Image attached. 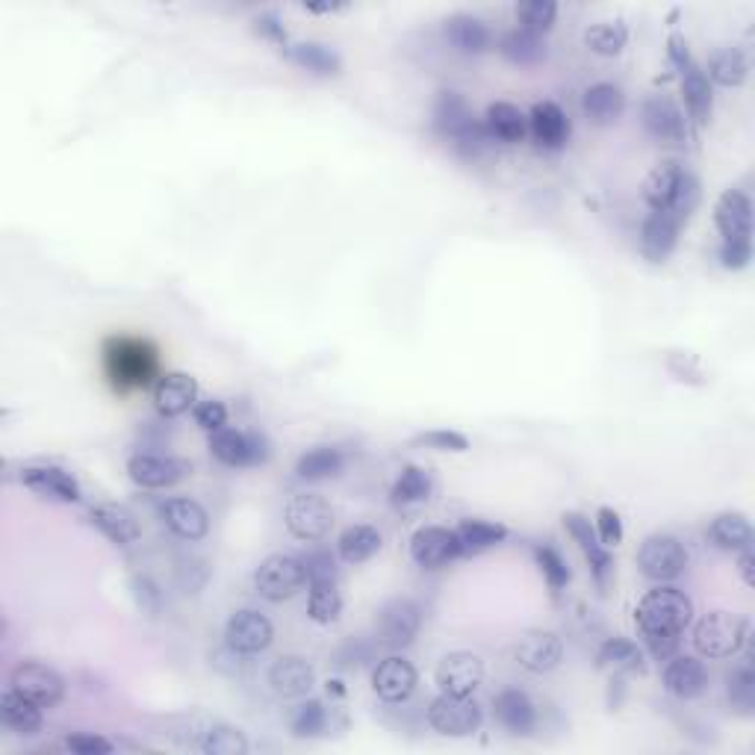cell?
<instances>
[{
    "instance_id": "9f6ffc18",
    "label": "cell",
    "mask_w": 755,
    "mask_h": 755,
    "mask_svg": "<svg viewBox=\"0 0 755 755\" xmlns=\"http://www.w3.org/2000/svg\"><path fill=\"white\" fill-rule=\"evenodd\" d=\"M192 416H195L198 425H201L204 431H210V434L228 425V407H224V402H219V399H204V402H195Z\"/></svg>"
},
{
    "instance_id": "f1b7e54d",
    "label": "cell",
    "mask_w": 755,
    "mask_h": 755,
    "mask_svg": "<svg viewBox=\"0 0 755 755\" xmlns=\"http://www.w3.org/2000/svg\"><path fill=\"white\" fill-rule=\"evenodd\" d=\"M484 130L493 142H502V145H516L523 142L525 133H528V115H525L520 107L507 101L490 103L487 112H484Z\"/></svg>"
},
{
    "instance_id": "ee69618b",
    "label": "cell",
    "mask_w": 755,
    "mask_h": 755,
    "mask_svg": "<svg viewBox=\"0 0 755 755\" xmlns=\"http://www.w3.org/2000/svg\"><path fill=\"white\" fill-rule=\"evenodd\" d=\"M747 74L749 62L747 57H744V51H738V48H723V51H717L712 60H708V74H705V78L712 80V83H717V87L735 89L747 80Z\"/></svg>"
},
{
    "instance_id": "603a6c76",
    "label": "cell",
    "mask_w": 755,
    "mask_h": 755,
    "mask_svg": "<svg viewBox=\"0 0 755 755\" xmlns=\"http://www.w3.org/2000/svg\"><path fill=\"white\" fill-rule=\"evenodd\" d=\"M664 687L676 699H696L708 687V670L694 655H673L664 667Z\"/></svg>"
},
{
    "instance_id": "7c38bea8",
    "label": "cell",
    "mask_w": 755,
    "mask_h": 755,
    "mask_svg": "<svg viewBox=\"0 0 755 755\" xmlns=\"http://www.w3.org/2000/svg\"><path fill=\"white\" fill-rule=\"evenodd\" d=\"M422 611L413 600H390L384 608L378 611V644L390 650H404L420 635Z\"/></svg>"
},
{
    "instance_id": "681fc988",
    "label": "cell",
    "mask_w": 755,
    "mask_h": 755,
    "mask_svg": "<svg viewBox=\"0 0 755 755\" xmlns=\"http://www.w3.org/2000/svg\"><path fill=\"white\" fill-rule=\"evenodd\" d=\"M328 726V712L325 705L319 703V699H304V703L292 712V721H290V729L295 738H316V735H322Z\"/></svg>"
},
{
    "instance_id": "ab89813d",
    "label": "cell",
    "mask_w": 755,
    "mask_h": 755,
    "mask_svg": "<svg viewBox=\"0 0 755 755\" xmlns=\"http://www.w3.org/2000/svg\"><path fill=\"white\" fill-rule=\"evenodd\" d=\"M286 57H290L299 69L313 71V74H322V78H334L343 69V62L336 57L331 48L319 42H299L286 48Z\"/></svg>"
},
{
    "instance_id": "52a82bcc",
    "label": "cell",
    "mask_w": 755,
    "mask_h": 755,
    "mask_svg": "<svg viewBox=\"0 0 755 755\" xmlns=\"http://www.w3.org/2000/svg\"><path fill=\"white\" fill-rule=\"evenodd\" d=\"M210 455L224 466L233 470H245V466H258L269 457V443L258 431H240V429H219L210 434Z\"/></svg>"
},
{
    "instance_id": "4dcf8cb0",
    "label": "cell",
    "mask_w": 755,
    "mask_h": 755,
    "mask_svg": "<svg viewBox=\"0 0 755 755\" xmlns=\"http://www.w3.org/2000/svg\"><path fill=\"white\" fill-rule=\"evenodd\" d=\"M89 523H92L107 541L115 543V546L137 543L139 534H142L137 516L121 505H94L92 511H89Z\"/></svg>"
},
{
    "instance_id": "f546056e",
    "label": "cell",
    "mask_w": 755,
    "mask_h": 755,
    "mask_svg": "<svg viewBox=\"0 0 755 755\" xmlns=\"http://www.w3.org/2000/svg\"><path fill=\"white\" fill-rule=\"evenodd\" d=\"M496 708V721L514 735H528L537 723V712H534L532 696L520 691V687H505L502 694L493 699Z\"/></svg>"
},
{
    "instance_id": "7402d4cb",
    "label": "cell",
    "mask_w": 755,
    "mask_h": 755,
    "mask_svg": "<svg viewBox=\"0 0 755 755\" xmlns=\"http://www.w3.org/2000/svg\"><path fill=\"white\" fill-rule=\"evenodd\" d=\"M160 520L172 534H178L181 541H201L210 532V516L195 499H165L160 505Z\"/></svg>"
},
{
    "instance_id": "6da1fadb",
    "label": "cell",
    "mask_w": 755,
    "mask_h": 755,
    "mask_svg": "<svg viewBox=\"0 0 755 755\" xmlns=\"http://www.w3.org/2000/svg\"><path fill=\"white\" fill-rule=\"evenodd\" d=\"M103 372L119 393L145 390L160 378V358L142 336H110L103 343Z\"/></svg>"
},
{
    "instance_id": "db71d44e",
    "label": "cell",
    "mask_w": 755,
    "mask_h": 755,
    "mask_svg": "<svg viewBox=\"0 0 755 755\" xmlns=\"http://www.w3.org/2000/svg\"><path fill=\"white\" fill-rule=\"evenodd\" d=\"M420 446L437 449V452H466L470 449V440L461 434V431H449V429H437V431H425L416 437Z\"/></svg>"
},
{
    "instance_id": "5b68a950",
    "label": "cell",
    "mask_w": 755,
    "mask_h": 755,
    "mask_svg": "<svg viewBox=\"0 0 755 755\" xmlns=\"http://www.w3.org/2000/svg\"><path fill=\"white\" fill-rule=\"evenodd\" d=\"M670 60L678 69V83H682V94H685V107L691 112V119H696V124H708L714 110L712 80L705 78V71L696 66L682 36L670 39Z\"/></svg>"
},
{
    "instance_id": "b9f144b4",
    "label": "cell",
    "mask_w": 755,
    "mask_h": 755,
    "mask_svg": "<svg viewBox=\"0 0 755 755\" xmlns=\"http://www.w3.org/2000/svg\"><path fill=\"white\" fill-rule=\"evenodd\" d=\"M499 51L507 62L514 66H537V62L546 60V44H543V36L525 33V30H511L499 39Z\"/></svg>"
},
{
    "instance_id": "f907efd6",
    "label": "cell",
    "mask_w": 755,
    "mask_h": 755,
    "mask_svg": "<svg viewBox=\"0 0 755 755\" xmlns=\"http://www.w3.org/2000/svg\"><path fill=\"white\" fill-rule=\"evenodd\" d=\"M729 703L732 708L744 717H749L755 708V673L749 664H741L729 676Z\"/></svg>"
},
{
    "instance_id": "9c48e42d",
    "label": "cell",
    "mask_w": 755,
    "mask_h": 755,
    "mask_svg": "<svg viewBox=\"0 0 755 755\" xmlns=\"http://www.w3.org/2000/svg\"><path fill=\"white\" fill-rule=\"evenodd\" d=\"M308 582L304 564L295 555H269L254 573V591L269 602H283L301 591Z\"/></svg>"
},
{
    "instance_id": "7dc6e473",
    "label": "cell",
    "mask_w": 755,
    "mask_h": 755,
    "mask_svg": "<svg viewBox=\"0 0 755 755\" xmlns=\"http://www.w3.org/2000/svg\"><path fill=\"white\" fill-rule=\"evenodd\" d=\"M626 39L628 30L623 27V21H602V24H593L584 33V44L593 53H600V57H617L626 48Z\"/></svg>"
},
{
    "instance_id": "83f0119b",
    "label": "cell",
    "mask_w": 755,
    "mask_h": 755,
    "mask_svg": "<svg viewBox=\"0 0 755 755\" xmlns=\"http://www.w3.org/2000/svg\"><path fill=\"white\" fill-rule=\"evenodd\" d=\"M313 682H316V673H313V667L301 655H283L269 670V685L283 699L308 696Z\"/></svg>"
},
{
    "instance_id": "11a10c76",
    "label": "cell",
    "mask_w": 755,
    "mask_h": 755,
    "mask_svg": "<svg viewBox=\"0 0 755 755\" xmlns=\"http://www.w3.org/2000/svg\"><path fill=\"white\" fill-rule=\"evenodd\" d=\"M593 528L600 534L602 546H620L623 543V520L614 507H600L596 511V520H593Z\"/></svg>"
},
{
    "instance_id": "6f0895ef",
    "label": "cell",
    "mask_w": 755,
    "mask_h": 755,
    "mask_svg": "<svg viewBox=\"0 0 755 755\" xmlns=\"http://www.w3.org/2000/svg\"><path fill=\"white\" fill-rule=\"evenodd\" d=\"M66 749L78 755H110L112 744L107 738H98V735L78 732V735H69V738H66Z\"/></svg>"
},
{
    "instance_id": "e575fe53",
    "label": "cell",
    "mask_w": 755,
    "mask_h": 755,
    "mask_svg": "<svg viewBox=\"0 0 755 755\" xmlns=\"http://www.w3.org/2000/svg\"><path fill=\"white\" fill-rule=\"evenodd\" d=\"M708 541L717 546V550L726 552H741L753 546V525L744 514L738 511H723L708 523Z\"/></svg>"
},
{
    "instance_id": "816d5d0a",
    "label": "cell",
    "mask_w": 755,
    "mask_h": 755,
    "mask_svg": "<svg viewBox=\"0 0 755 755\" xmlns=\"http://www.w3.org/2000/svg\"><path fill=\"white\" fill-rule=\"evenodd\" d=\"M534 561L541 566L543 578H546V584H550L552 591H564L566 584H570V566L561 558L558 550H552L546 543H543V546H534Z\"/></svg>"
},
{
    "instance_id": "cb8c5ba5",
    "label": "cell",
    "mask_w": 755,
    "mask_h": 755,
    "mask_svg": "<svg viewBox=\"0 0 755 755\" xmlns=\"http://www.w3.org/2000/svg\"><path fill=\"white\" fill-rule=\"evenodd\" d=\"M198 399V381L187 372H165L157 378L154 384V407L163 416H181V413L192 411Z\"/></svg>"
},
{
    "instance_id": "ac0fdd59",
    "label": "cell",
    "mask_w": 755,
    "mask_h": 755,
    "mask_svg": "<svg viewBox=\"0 0 755 755\" xmlns=\"http://www.w3.org/2000/svg\"><path fill=\"white\" fill-rule=\"evenodd\" d=\"M420 685L416 667L402 655H386L378 661L375 673H372V687L384 703H404Z\"/></svg>"
},
{
    "instance_id": "f6af8a7d",
    "label": "cell",
    "mask_w": 755,
    "mask_h": 755,
    "mask_svg": "<svg viewBox=\"0 0 755 755\" xmlns=\"http://www.w3.org/2000/svg\"><path fill=\"white\" fill-rule=\"evenodd\" d=\"M308 614L319 626H331L340 611H343V596L336 591V582H310L308 584Z\"/></svg>"
},
{
    "instance_id": "484cf974",
    "label": "cell",
    "mask_w": 755,
    "mask_h": 755,
    "mask_svg": "<svg viewBox=\"0 0 755 755\" xmlns=\"http://www.w3.org/2000/svg\"><path fill=\"white\" fill-rule=\"evenodd\" d=\"M528 133L546 151H561L570 139V119L558 103L541 101L528 112Z\"/></svg>"
},
{
    "instance_id": "d590c367",
    "label": "cell",
    "mask_w": 755,
    "mask_h": 755,
    "mask_svg": "<svg viewBox=\"0 0 755 755\" xmlns=\"http://www.w3.org/2000/svg\"><path fill=\"white\" fill-rule=\"evenodd\" d=\"M446 39L455 44L461 53H484L493 48V33L490 27L475 16H452L446 21Z\"/></svg>"
},
{
    "instance_id": "c3c4849f",
    "label": "cell",
    "mask_w": 755,
    "mask_h": 755,
    "mask_svg": "<svg viewBox=\"0 0 755 755\" xmlns=\"http://www.w3.org/2000/svg\"><path fill=\"white\" fill-rule=\"evenodd\" d=\"M555 18H558V3H552V0H525V3H516V21H520V30H525V33H550Z\"/></svg>"
},
{
    "instance_id": "74e56055",
    "label": "cell",
    "mask_w": 755,
    "mask_h": 755,
    "mask_svg": "<svg viewBox=\"0 0 755 755\" xmlns=\"http://www.w3.org/2000/svg\"><path fill=\"white\" fill-rule=\"evenodd\" d=\"M384 546V537L378 532L375 525H349L340 541H336V552L345 564H363L370 561L372 555H378Z\"/></svg>"
},
{
    "instance_id": "e0dca14e",
    "label": "cell",
    "mask_w": 755,
    "mask_h": 755,
    "mask_svg": "<svg viewBox=\"0 0 755 755\" xmlns=\"http://www.w3.org/2000/svg\"><path fill=\"white\" fill-rule=\"evenodd\" d=\"M714 224L723 242H753V201L741 189H726L714 204Z\"/></svg>"
},
{
    "instance_id": "4316f807",
    "label": "cell",
    "mask_w": 755,
    "mask_h": 755,
    "mask_svg": "<svg viewBox=\"0 0 755 755\" xmlns=\"http://www.w3.org/2000/svg\"><path fill=\"white\" fill-rule=\"evenodd\" d=\"M561 520H564L566 534H570V537L578 543V550L584 552V558L591 561L593 575H596L600 582H605V575H608V570H611V552H608V546H602L600 534H596L591 520H587L584 514H578V511H566Z\"/></svg>"
},
{
    "instance_id": "f35d334b",
    "label": "cell",
    "mask_w": 755,
    "mask_h": 755,
    "mask_svg": "<svg viewBox=\"0 0 755 755\" xmlns=\"http://www.w3.org/2000/svg\"><path fill=\"white\" fill-rule=\"evenodd\" d=\"M455 534L461 543V555H479L505 541L507 528L502 523H490V520H464Z\"/></svg>"
},
{
    "instance_id": "9a60e30c",
    "label": "cell",
    "mask_w": 755,
    "mask_h": 755,
    "mask_svg": "<svg viewBox=\"0 0 755 755\" xmlns=\"http://www.w3.org/2000/svg\"><path fill=\"white\" fill-rule=\"evenodd\" d=\"M192 466L181 457L160 455V452H139L128 461V475L133 479V484L145 490H163L178 484L181 479H187Z\"/></svg>"
},
{
    "instance_id": "bcb514c9",
    "label": "cell",
    "mask_w": 755,
    "mask_h": 755,
    "mask_svg": "<svg viewBox=\"0 0 755 755\" xmlns=\"http://www.w3.org/2000/svg\"><path fill=\"white\" fill-rule=\"evenodd\" d=\"M393 502L395 505H420L429 502L431 496V475L422 466H404L402 475L393 484Z\"/></svg>"
},
{
    "instance_id": "8d00e7d4",
    "label": "cell",
    "mask_w": 755,
    "mask_h": 755,
    "mask_svg": "<svg viewBox=\"0 0 755 755\" xmlns=\"http://www.w3.org/2000/svg\"><path fill=\"white\" fill-rule=\"evenodd\" d=\"M596 667L605 673H644V653L628 637H608L596 653Z\"/></svg>"
},
{
    "instance_id": "7a4b0ae2",
    "label": "cell",
    "mask_w": 755,
    "mask_h": 755,
    "mask_svg": "<svg viewBox=\"0 0 755 755\" xmlns=\"http://www.w3.org/2000/svg\"><path fill=\"white\" fill-rule=\"evenodd\" d=\"M434 128L443 139L466 157H479L493 142L484 130V121L472 115L470 103L457 92H440L434 103Z\"/></svg>"
},
{
    "instance_id": "f5cc1de1",
    "label": "cell",
    "mask_w": 755,
    "mask_h": 755,
    "mask_svg": "<svg viewBox=\"0 0 755 755\" xmlns=\"http://www.w3.org/2000/svg\"><path fill=\"white\" fill-rule=\"evenodd\" d=\"M301 564H304V575L310 582H336V561L328 550H310L301 555Z\"/></svg>"
},
{
    "instance_id": "d6a6232c",
    "label": "cell",
    "mask_w": 755,
    "mask_h": 755,
    "mask_svg": "<svg viewBox=\"0 0 755 755\" xmlns=\"http://www.w3.org/2000/svg\"><path fill=\"white\" fill-rule=\"evenodd\" d=\"M582 110L593 124L608 128V124H614V121L623 115V110H626V94H623L620 87H614V83H593V87L584 92Z\"/></svg>"
},
{
    "instance_id": "44dd1931",
    "label": "cell",
    "mask_w": 755,
    "mask_h": 755,
    "mask_svg": "<svg viewBox=\"0 0 755 755\" xmlns=\"http://www.w3.org/2000/svg\"><path fill=\"white\" fill-rule=\"evenodd\" d=\"M516 664L528 673H550L561 664L564 658V644L555 632H543V628H534V632H525L520 641H516Z\"/></svg>"
},
{
    "instance_id": "1f68e13d",
    "label": "cell",
    "mask_w": 755,
    "mask_h": 755,
    "mask_svg": "<svg viewBox=\"0 0 755 755\" xmlns=\"http://www.w3.org/2000/svg\"><path fill=\"white\" fill-rule=\"evenodd\" d=\"M685 172L687 169H682L676 160H664V163H658L653 172L646 174L644 187H641V195H644V201L650 204L653 213L667 210V207L673 204V198H676L678 187H682Z\"/></svg>"
},
{
    "instance_id": "5bb4252c",
    "label": "cell",
    "mask_w": 755,
    "mask_h": 755,
    "mask_svg": "<svg viewBox=\"0 0 755 755\" xmlns=\"http://www.w3.org/2000/svg\"><path fill=\"white\" fill-rule=\"evenodd\" d=\"M644 128L646 133L661 142V145H685L687 139V121L685 112L670 94H653L644 101Z\"/></svg>"
},
{
    "instance_id": "2e32d148",
    "label": "cell",
    "mask_w": 755,
    "mask_h": 755,
    "mask_svg": "<svg viewBox=\"0 0 755 755\" xmlns=\"http://www.w3.org/2000/svg\"><path fill=\"white\" fill-rule=\"evenodd\" d=\"M440 694L472 696L484 682V661L475 653H449L434 673Z\"/></svg>"
},
{
    "instance_id": "91938a15",
    "label": "cell",
    "mask_w": 755,
    "mask_h": 755,
    "mask_svg": "<svg viewBox=\"0 0 755 755\" xmlns=\"http://www.w3.org/2000/svg\"><path fill=\"white\" fill-rule=\"evenodd\" d=\"M336 658H340L336 661L340 667H363L366 661H372V646L363 644V641H349Z\"/></svg>"
},
{
    "instance_id": "836d02e7",
    "label": "cell",
    "mask_w": 755,
    "mask_h": 755,
    "mask_svg": "<svg viewBox=\"0 0 755 755\" xmlns=\"http://www.w3.org/2000/svg\"><path fill=\"white\" fill-rule=\"evenodd\" d=\"M0 721H3L7 729L18 732V735H36L42 729V705L30 703L27 696L7 687L0 694Z\"/></svg>"
},
{
    "instance_id": "d6986e66",
    "label": "cell",
    "mask_w": 755,
    "mask_h": 755,
    "mask_svg": "<svg viewBox=\"0 0 755 755\" xmlns=\"http://www.w3.org/2000/svg\"><path fill=\"white\" fill-rule=\"evenodd\" d=\"M461 555V543H457L455 528H443V525H425L411 537V558L425 570H437L446 566Z\"/></svg>"
},
{
    "instance_id": "30bf717a",
    "label": "cell",
    "mask_w": 755,
    "mask_h": 755,
    "mask_svg": "<svg viewBox=\"0 0 755 755\" xmlns=\"http://www.w3.org/2000/svg\"><path fill=\"white\" fill-rule=\"evenodd\" d=\"M637 566L641 573L650 578V582H673L678 575L685 573L687 566V552L685 546L670 537V534H653L641 543V552H637Z\"/></svg>"
},
{
    "instance_id": "7bdbcfd3",
    "label": "cell",
    "mask_w": 755,
    "mask_h": 755,
    "mask_svg": "<svg viewBox=\"0 0 755 755\" xmlns=\"http://www.w3.org/2000/svg\"><path fill=\"white\" fill-rule=\"evenodd\" d=\"M198 749L207 755H245L249 741L240 729H233L228 723H210L198 732Z\"/></svg>"
},
{
    "instance_id": "6125c7cd",
    "label": "cell",
    "mask_w": 755,
    "mask_h": 755,
    "mask_svg": "<svg viewBox=\"0 0 755 755\" xmlns=\"http://www.w3.org/2000/svg\"><path fill=\"white\" fill-rule=\"evenodd\" d=\"M644 641H646V646H650L653 658H658V661L673 658L678 650V635H644Z\"/></svg>"
},
{
    "instance_id": "60d3db41",
    "label": "cell",
    "mask_w": 755,
    "mask_h": 755,
    "mask_svg": "<svg viewBox=\"0 0 755 755\" xmlns=\"http://www.w3.org/2000/svg\"><path fill=\"white\" fill-rule=\"evenodd\" d=\"M343 464H345V457L336 446H313L299 457L295 472H299L301 481H325V479L340 475Z\"/></svg>"
},
{
    "instance_id": "4fadbf2b",
    "label": "cell",
    "mask_w": 755,
    "mask_h": 755,
    "mask_svg": "<svg viewBox=\"0 0 755 755\" xmlns=\"http://www.w3.org/2000/svg\"><path fill=\"white\" fill-rule=\"evenodd\" d=\"M224 641L236 655H260L275 641V626L260 611H236L224 626Z\"/></svg>"
},
{
    "instance_id": "8992f818",
    "label": "cell",
    "mask_w": 755,
    "mask_h": 755,
    "mask_svg": "<svg viewBox=\"0 0 755 755\" xmlns=\"http://www.w3.org/2000/svg\"><path fill=\"white\" fill-rule=\"evenodd\" d=\"M286 528L292 537L299 541L316 543L325 541L331 528H334V507L328 505V499L316 496V493H299L286 502L283 511Z\"/></svg>"
},
{
    "instance_id": "3957f363",
    "label": "cell",
    "mask_w": 755,
    "mask_h": 755,
    "mask_svg": "<svg viewBox=\"0 0 755 755\" xmlns=\"http://www.w3.org/2000/svg\"><path fill=\"white\" fill-rule=\"evenodd\" d=\"M694 617V602L676 587H655L637 602L635 623L641 635H682Z\"/></svg>"
},
{
    "instance_id": "be15d7a7",
    "label": "cell",
    "mask_w": 755,
    "mask_h": 755,
    "mask_svg": "<svg viewBox=\"0 0 755 755\" xmlns=\"http://www.w3.org/2000/svg\"><path fill=\"white\" fill-rule=\"evenodd\" d=\"M738 573H741V578H744V584H747V587H755V555H753V546H747V550L738 552Z\"/></svg>"
},
{
    "instance_id": "94428289",
    "label": "cell",
    "mask_w": 755,
    "mask_h": 755,
    "mask_svg": "<svg viewBox=\"0 0 755 755\" xmlns=\"http://www.w3.org/2000/svg\"><path fill=\"white\" fill-rule=\"evenodd\" d=\"M254 24H258L260 36H266V39H272L278 44H286V30H283L281 18L275 12H263V16L254 18Z\"/></svg>"
},
{
    "instance_id": "680465c9",
    "label": "cell",
    "mask_w": 755,
    "mask_h": 755,
    "mask_svg": "<svg viewBox=\"0 0 755 755\" xmlns=\"http://www.w3.org/2000/svg\"><path fill=\"white\" fill-rule=\"evenodd\" d=\"M753 260V242H723L721 263L726 269H747Z\"/></svg>"
},
{
    "instance_id": "ba28073f",
    "label": "cell",
    "mask_w": 755,
    "mask_h": 755,
    "mask_svg": "<svg viewBox=\"0 0 755 755\" xmlns=\"http://www.w3.org/2000/svg\"><path fill=\"white\" fill-rule=\"evenodd\" d=\"M484 721L481 705L472 696H452L440 694L437 699H431L429 705V723L431 729L446 735V738H466L475 735Z\"/></svg>"
},
{
    "instance_id": "ffe728a7",
    "label": "cell",
    "mask_w": 755,
    "mask_h": 755,
    "mask_svg": "<svg viewBox=\"0 0 755 755\" xmlns=\"http://www.w3.org/2000/svg\"><path fill=\"white\" fill-rule=\"evenodd\" d=\"M21 484L30 487L33 493L44 499H53V502H80L83 499V490H80V481L71 475L69 470L53 464H39V466H24L21 470Z\"/></svg>"
},
{
    "instance_id": "277c9868",
    "label": "cell",
    "mask_w": 755,
    "mask_h": 755,
    "mask_svg": "<svg viewBox=\"0 0 755 755\" xmlns=\"http://www.w3.org/2000/svg\"><path fill=\"white\" fill-rule=\"evenodd\" d=\"M747 620L732 611H712L694 626V646L703 658H729L747 644Z\"/></svg>"
},
{
    "instance_id": "d4e9b609",
    "label": "cell",
    "mask_w": 755,
    "mask_h": 755,
    "mask_svg": "<svg viewBox=\"0 0 755 755\" xmlns=\"http://www.w3.org/2000/svg\"><path fill=\"white\" fill-rule=\"evenodd\" d=\"M678 231H682V222L676 215H670L667 210L650 213L644 228H641V254L653 263H664L676 249Z\"/></svg>"
},
{
    "instance_id": "8fae6325",
    "label": "cell",
    "mask_w": 755,
    "mask_h": 755,
    "mask_svg": "<svg viewBox=\"0 0 755 755\" xmlns=\"http://www.w3.org/2000/svg\"><path fill=\"white\" fill-rule=\"evenodd\" d=\"M9 687L27 696L30 703L42 705V708H53L66 694V682H62L60 673L42 661H21L9 676Z\"/></svg>"
}]
</instances>
